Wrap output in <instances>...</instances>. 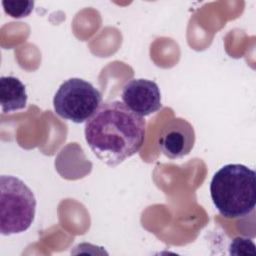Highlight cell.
Here are the masks:
<instances>
[{"label":"cell","mask_w":256,"mask_h":256,"mask_svg":"<svg viewBox=\"0 0 256 256\" xmlns=\"http://www.w3.org/2000/svg\"><path fill=\"white\" fill-rule=\"evenodd\" d=\"M84 134L94 155L106 165L115 167L141 149L146 122L123 102L114 100L102 104L86 121Z\"/></svg>","instance_id":"1"},{"label":"cell","mask_w":256,"mask_h":256,"mask_svg":"<svg viewBox=\"0 0 256 256\" xmlns=\"http://www.w3.org/2000/svg\"><path fill=\"white\" fill-rule=\"evenodd\" d=\"M214 206L225 218L235 219L250 215L256 204V173L242 164L221 167L210 183Z\"/></svg>","instance_id":"2"},{"label":"cell","mask_w":256,"mask_h":256,"mask_svg":"<svg viewBox=\"0 0 256 256\" xmlns=\"http://www.w3.org/2000/svg\"><path fill=\"white\" fill-rule=\"evenodd\" d=\"M36 198L21 179L0 177V232L4 236L26 231L34 221Z\"/></svg>","instance_id":"3"},{"label":"cell","mask_w":256,"mask_h":256,"mask_svg":"<svg viewBox=\"0 0 256 256\" xmlns=\"http://www.w3.org/2000/svg\"><path fill=\"white\" fill-rule=\"evenodd\" d=\"M102 95L90 82L80 78L64 81L53 98L56 114L74 123L89 120L99 109Z\"/></svg>","instance_id":"4"},{"label":"cell","mask_w":256,"mask_h":256,"mask_svg":"<svg viewBox=\"0 0 256 256\" xmlns=\"http://www.w3.org/2000/svg\"><path fill=\"white\" fill-rule=\"evenodd\" d=\"M123 103L135 114L145 117L158 111L161 104V93L156 82L138 78L128 81L122 89Z\"/></svg>","instance_id":"5"},{"label":"cell","mask_w":256,"mask_h":256,"mask_svg":"<svg viewBox=\"0 0 256 256\" xmlns=\"http://www.w3.org/2000/svg\"><path fill=\"white\" fill-rule=\"evenodd\" d=\"M195 131L185 119L175 118L161 130L157 145L160 151L170 159H178L188 155L194 147Z\"/></svg>","instance_id":"6"},{"label":"cell","mask_w":256,"mask_h":256,"mask_svg":"<svg viewBox=\"0 0 256 256\" xmlns=\"http://www.w3.org/2000/svg\"><path fill=\"white\" fill-rule=\"evenodd\" d=\"M27 98L25 85L18 78L14 76L0 78V104L3 113L25 108Z\"/></svg>","instance_id":"7"},{"label":"cell","mask_w":256,"mask_h":256,"mask_svg":"<svg viewBox=\"0 0 256 256\" xmlns=\"http://www.w3.org/2000/svg\"><path fill=\"white\" fill-rule=\"evenodd\" d=\"M2 5L5 13L10 15L13 18H22L28 16L34 6L33 1H24V0H4Z\"/></svg>","instance_id":"8"}]
</instances>
